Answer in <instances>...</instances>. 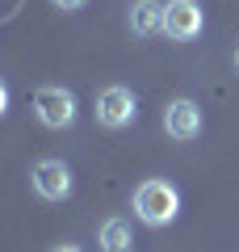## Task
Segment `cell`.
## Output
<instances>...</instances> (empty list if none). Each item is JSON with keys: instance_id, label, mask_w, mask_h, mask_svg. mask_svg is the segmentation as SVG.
Wrapping results in <instances>:
<instances>
[{"instance_id": "cell-1", "label": "cell", "mask_w": 239, "mask_h": 252, "mask_svg": "<svg viewBox=\"0 0 239 252\" xmlns=\"http://www.w3.org/2000/svg\"><path fill=\"white\" fill-rule=\"evenodd\" d=\"M130 210H134V219L147 223V227H168V223H177V215H180V189L172 185V181H164V177L139 181L134 193H130Z\"/></svg>"}, {"instance_id": "cell-2", "label": "cell", "mask_w": 239, "mask_h": 252, "mask_svg": "<svg viewBox=\"0 0 239 252\" xmlns=\"http://www.w3.org/2000/svg\"><path fill=\"white\" fill-rule=\"evenodd\" d=\"M34 118L46 130H67V126H76V118H80L76 93L63 89V84H42L34 93Z\"/></svg>"}, {"instance_id": "cell-3", "label": "cell", "mask_w": 239, "mask_h": 252, "mask_svg": "<svg viewBox=\"0 0 239 252\" xmlns=\"http://www.w3.org/2000/svg\"><path fill=\"white\" fill-rule=\"evenodd\" d=\"M92 114H97V122L105 126V130H126V126L139 118V97H134L126 84H105V89L97 93Z\"/></svg>"}, {"instance_id": "cell-4", "label": "cell", "mask_w": 239, "mask_h": 252, "mask_svg": "<svg viewBox=\"0 0 239 252\" xmlns=\"http://www.w3.org/2000/svg\"><path fill=\"white\" fill-rule=\"evenodd\" d=\"M30 189H34L42 202H67L71 189H76V177H71L67 160L46 156V160H38L34 168H30Z\"/></svg>"}, {"instance_id": "cell-5", "label": "cell", "mask_w": 239, "mask_h": 252, "mask_svg": "<svg viewBox=\"0 0 239 252\" xmlns=\"http://www.w3.org/2000/svg\"><path fill=\"white\" fill-rule=\"evenodd\" d=\"M202 105L189 97H172L168 105H164V135L172 139V143H193L197 135H202Z\"/></svg>"}, {"instance_id": "cell-6", "label": "cell", "mask_w": 239, "mask_h": 252, "mask_svg": "<svg viewBox=\"0 0 239 252\" xmlns=\"http://www.w3.org/2000/svg\"><path fill=\"white\" fill-rule=\"evenodd\" d=\"M206 30V13L197 0H168L164 4V38L172 42H193Z\"/></svg>"}, {"instance_id": "cell-7", "label": "cell", "mask_w": 239, "mask_h": 252, "mask_svg": "<svg viewBox=\"0 0 239 252\" xmlns=\"http://www.w3.org/2000/svg\"><path fill=\"white\" fill-rule=\"evenodd\" d=\"M126 26H130L134 38L164 34V4H159V0H134L130 13H126Z\"/></svg>"}, {"instance_id": "cell-8", "label": "cell", "mask_w": 239, "mask_h": 252, "mask_svg": "<svg viewBox=\"0 0 239 252\" xmlns=\"http://www.w3.org/2000/svg\"><path fill=\"white\" fill-rule=\"evenodd\" d=\"M97 244H101V252H130V248H134L130 219H122V215H109L105 223L97 227Z\"/></svg>"}, {"instance_id": "cell-9", "label": "cell", "mask_w": 239, "mask_h": 252, "mask_svg": "<svg viewBox=\"0 0 239 252\" xmlns=\"http://www.w3.org/2000/svg\"><path fill=\"white\" fill-rule=\"evenodd\" d=\"M55 9H63V13H76V9H84V4H89V0H51Z\"/></svg>"}, {"instance_id": "cell-10", "label": "cell", "mask_w": 239, "mask_h": 252, "mask_svg": "<svg viewBox=\"0 0 239 252\" xmlns=\"http://www.w3.org/2000/svg\"><path fill=\"white\" fill-rule=\"evenodd\" d=\"M9 105H13V93H9V84L0 80V118L9 114Z\"/></svg>"}, {"instance_id": "cell-11", "label": "cell", "mask_w": 239, "mask_h": 252, "mask_svg": "<svg viewBox=\"0 0 239 252\" xmlns=\"http://www.w3.org/2000/svg\"><path fill=\"white\" fill-rule=\"evenodd\" d=\"M51 252H84V248H76V244H59V248H51Z\"/></svg>"}, {"instance_id": "cell-12", "label": "cell", "mask_w": 239, "mask_h": 252, "mask_svg": "<svg viewBox=\"0 0 239 252\" xmlns=\"http://www.w3.org/2000/svg\"><path fill=\"white\" fill-rule=\"evenodd\" d=\"M235 72H239V46H235Z\"/></svg>"}]
</instances>
